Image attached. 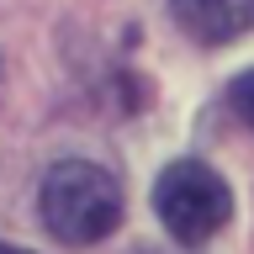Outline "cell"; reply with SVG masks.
Listing matches in <instances>:
<instances>
[{
	"mask_svg": "<svg viewBox=\"0 0 254 254\" xmlns=\"http://www.w3.org/2000/svg\"><path fill=\"white\" fill-rule=\"evenodd\" d=\"M37 206L59 244H101L122 222V186L90 159H59L43 175Z\"/></svg>",
	"mask_w": 254,
	"mask_h": 254,
	"instance_id": "obj_1",
	"label": "cell"
},
{
	"mask_svg": "<svg viewBox=\"0 0 254 254\" xmlns=\"http://www.w3.org/2000/svg\"><path fill=\"white\" fill-rule=\"evenodd\" d=\"M154 212L164 233L180 244H206L222 233V222L233 217V190L212 164L201 159H175L154 186Z\"/></svg>",
	"mask_w": 254,
	"mask_h": 254,
	"instance_id": "obj_2",
	"label": "cell"
},
{
	"mask_svg": "<svg viewBox=\"0 0 254 254\" xmlns=\"http://www.w3.org/2000/svg\"><path fill=\"white\" fill-rule=\"evenodd\" d=\"M170 11L190 43L206 48H222L254 27V0H170Z\"/></svg>",
	"mask_w": 254,
	"mask_h": 254,
	"instance_id": "obj_3",
	"label": "cell"
},
{
	"mask_svg": "<svg viewBox=\"0 0 254 254\" xmlns=\"http://www.w3.org/2000/svg\"><path fill=\"white\" fill-rule=\"evenodd\" d=\"M228 101H233V111H238V117H244V122L254 127V69L233 79V90H228Z\"/></svg>",
	"mask_w": 254,
	"mask_h": 254,
	"instance_id": "obj_4",
	"label": "cell"
},
{
	"mask_svg": "<svg viewBox=\"0 0 254 254\" xmlns=\"http://www.w3.org/2000/svg\"><path fill=\"white\" fill-rule=\"evenodd\" d=\"M0 254H27V249H11V244H0Z\"/></svg>",
	"mask_w": 254,
	"mask_h": 254,
	"instance_id": "obj_5",
	"label": "cell"
}]
</instances>
